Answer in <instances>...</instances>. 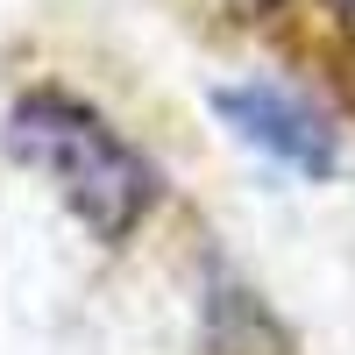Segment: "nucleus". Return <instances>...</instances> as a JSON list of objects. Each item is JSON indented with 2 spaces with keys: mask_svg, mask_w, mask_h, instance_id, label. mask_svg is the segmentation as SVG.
Returning a JSON list of instances; mask_svg holds the SVG:
<instances>
[{
  "mask_svg": "<svg viewBox=\"0 0 355 355\" xmlns=\"http://www.w3.org/2000/svg\"><path fill=\"white\" fill-rule=\"evenodd\" d=\"M8 150L21 164L50 171L57 192H64L78 214H85V227L107 234V242H121V234L150 214V199H157L150 157L128 150L93 107H78L64 93H28V100H15V114H8Z\"/></svg>",
  "mask_w": 355,
  "mask_h": 355,
  "instance_id": "obj_1",
  "label": "nucleus"
},
{
  "mask_svg": "<svg viewBox=\"0 0 355 355\" xmlns=\"http://www.w3.org/2000/svg\"><path fill=\"white\" fill-rule=\"evenodd\" d=\"M214 114L242 135L256 142L263 157H277L291 171H313V178H327L334 171V128H327V114H313L299 93H284V85H214Z\"/></svg>",
  "mask_w": 355,
  "mask_h": 355,
  "instance_id": "obj_2",
  "label": "nucleus"
}]
</instances>
